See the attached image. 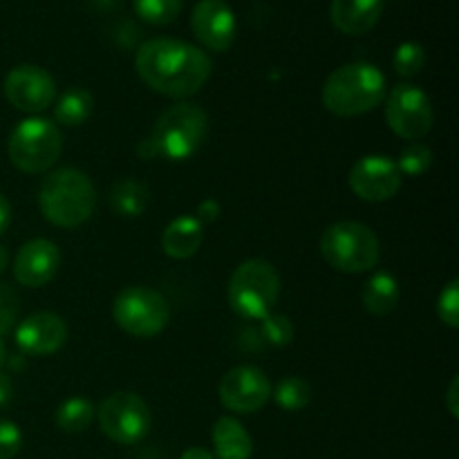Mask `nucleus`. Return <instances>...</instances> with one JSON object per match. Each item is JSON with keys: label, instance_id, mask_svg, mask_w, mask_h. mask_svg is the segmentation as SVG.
<instances>
[{"label": "nucleus", "instance_id": "obj_12", "mask_svg": "<svg viewBox=\"0 0 459 459\" xmlns=\"http://www.w3.org/2000/svg\"><path fill=\"white\" fill-rule=\"evenodd\" d=\"M403 175L397 161L385 155H366L350 169L348 184L354 195L363 202H388L402 188Z\"/></svg>", "mask_w": 459, "mask_h": 459}, {"label": "nucleus", "instance_id": "obj_18", "mask_svg": "<svg viewBox=\"0 0 459 459\" xmlns=\"http://www.w3.org/2000/svg\"><path fill=\"white\" fill-rule=\"evenodd\" d=\"M204 240V224L195 215H179L166 224L161 236V249L173 260H188L197 254Z\"/></svg>", "mask_w": 459, "mask_h": 459}, {"label": "nucleus", "instance_id": "obj_27", "mask_svg": "<svg viewBox=\"0 0 459 459\" xmlns=\"http://www.w3.org/2000/svg\"><path fill=\"white\" fill-rule=\"evenodd\" d=\"M426 65V49L421 48L415 40H408V43H402L394 52L393 67L402 79H411V76H417Z\"/></svg>", "mask_w": 459, "mask_h": 459}, {"label": "nucleus", "instance_id": "obj_11", "mask_svg": "<svg viewBox=\"0 0 459 459\" xmlns=\"http://www.w3.org/2000/svg\"><path fill=\"white\" fill-rule=\"evenodd\" d=\"M4 97L16 110L40 115L56 101V81L39 65H18L4 76Z\"/></svg>", "mask_w": 459, "mask_h": 459}, {"label": "nucleus", "instance_id": "obj_22", "mask_svg": "<svg viewBox=\"0 0 459 459\" xmlns=\"http://www.w3.org/2000/svg\"><path fill=\"white\" fill-rule=\"evenodd\" d=\"M151 204V191L139 179H121L110 191V206L121 218H139Z\"/></svg>", "mask_w": 459, "mask_h": 459}, {"label": "nucleus", "instance_id": "obj_34", "mask_svg": "<svg viewBox=\"0 0 459 459\" xmlns=\"http://www.w3.org/2000/svg\"><path fill=\"white\" fill-rule=\"evenodd\" d=\"M13 397V384H12V377L0 372V408L9 406Z\"/></svg>", "mask_w": 459, "mask_h": 459}, {"label": "nucleus", "instance_id": "obj_16", "mask_svg": "<svg viewBox=\"0 0 459 459\" xmlns=\"http://www.w3.org/2000/svg\"><path fill=\"white\" fill-rule=\"evenodd\" d=\"M67 341V325L58 314L36 312L16 327V345L27 357H49Z\"/></svg>", "mask_w": 459, "mask_h": 459}, {"label": "nucleus", "instance_id": "obj_21", "mask_svg": "<svg viewBox=\"0 0 459 459\" xmlns=\"http://www.w3.org/2000/svg\"><path fill=\"white\" fill-rule=\"evenodd\" d=\"M94 110V97L85 88H70L56 99L54 119L65 128H79L90 119Z\"/></svg>", "mask_w": 459, "mask_h": 459}, {"label": "nucleus", "instance_id": "obj_15", "mask_svg": "<svg viewBox=\"0 0 459 459\" xmlns=\"http://www.w3.org/2000/svg\"><path fill=\"white\" fill-rule=\"evenodd\" d=\"M61 267V251L48 238H34L18 249L13 258V278L22 287L39 290L45 287Z\"/></svg>", "mask_w": 459, "mask_h": 459}, {"label": "nucleus", "instance_id": "obj_13", "mask_svg": "<svg viewBox=\"0 0 459 459\" xmlns=\"http://www.w3.org/2000/svg\"><path fill=\"white\" fill-rule=\"evenodd\" d=\"M220 402L236 415H254L272 399V384L255 366H238L220 381Z\"/></svg>", "mask_w": 459, "mask_h": 459}, {"label": "nucleus", "instance_id": "obj_33", "mask_svg": "<svg viewBox=\"0 0 459 459\" xmlns=\"http://www.w3.org/2000/svg\"><path fill=\"white\" fill-rule=\"evenodd\" d=\"M457 390H459V377H453L451 379V385H448V393H446V406H448V412H451L453 417H459V403H457Z\"/></svg>", "mask_w": 459, "mask_h": 459}, {"label": "nucleus", "instance_id": "obj_19", "mask_svg": "<svg viewBox=\"0 0 459 459\" xmlns=\"http://www.w3.org/2000/svg\"><path fill=\"white\" fill-rule=\"evenodd\" d=\"M213 451L218 459H249L254 442L245 426L236 417H220L213 426Z\"/></svg>", "mask_w": 459, "mask_h": 459}, {"label": "nucleus", "instance_id": "obj_37", "mask_svg": "<svg viewBox=\"0 0 459 459\" xmlns=\"http://www.w3.org/2000/svg\"><path fill=\"white\" fill-rule=\"evenodd\" d=\"M7 267H9V254H7V249L0 245V273L7 272Z\"/></svg>", "mask_w": 459, "mask_h": 459}, {"label": "nucleus", "instance_id": "obj_38", "mask_svg": "<svg viewBox=\"0 0 459 459\" xmlns=\"http://www.w3.org/2000/svg\"><path fill=\"white\" fill-rule=\"evenodd\" d=\"M4 363H7V348H4L3 339H0V372H3Z\"/></svg>", "mask_w": 459, "mask_h": 459}, {"label": "nucleus", "instance_id": "obj_3", "mask_svg": "<svg viewBox=\"0 0 459 459\" xmlns=\"http://www.w3.org/2000/svg\"><path fill=\"white\" fill-rule=\"evenodd\" d=\"M39 206L49 224L76 229L92 218L97 209V188L79 169H58L40 182Z\"/></svg>", "mask_w": 459, "mask_h": 459}, {"label": "nucleus", "instance_id": "obj_32", "mask_svg": "<svg viewBox=\"0 0 459 459\" xmlns=\"http://www.w3.org/2000/svg\"><path fill=\"white\" fill-rule=\"evenodd\" d=\"M195 213H197L195 218L200 220L202 224L213 222V220H218V215H220V204L215 200H204V202H200V206H197Z\"/></svg>", "mask_w": 459, "mask_h": 459}, {"label": "nucleus", "instance_id": "obj_8", "mask_svg": "<svg viewBox=\"0 0 459 459\" xmlns=\"http://www.w3.org/2000/svg\"><path fill=\"white\" fill-rule=\"evenodd\" d=\"M112 318L126 334L134 339H152L170 323V305L151 287H126L112 303Z\"/></svg>", "mask_w": 459, "mask_h": 459}, {"label": "nucleus", "instance_id": "obj_24", "mask_svg": "<svg viewBox=\"0 0 459 459\" xmlns=\"http://www.w3.org/2000/svg\"><path fill=\"white\" fill-rule=\"evenodd\" d=\"M272 397L278 408L287 412L305 411L312 402V385L303 377H285L278 381L276 388H272Z\"/></svg>", "mask_w": 459, "mask_h": 459}, {"label": "nucleus", "instance_id": "obj_6", "mask_svg": "<svg viewBox=\"0 0 459 459\" xmlns=\"http://www.w3.org/2000/svg\"><path fill=\"white\" fill-rule=\"evenodd\" d=\"M321 255L341 273H366L377 267L381 245L368 224L341 220L330 224L321 236Z\"/></svg>", "mask_w": 459, "mask_h": 459}, {"label": "nucleus", "instance_id": "obj_9", "mask_svg": "<svg viewBox=\"0 0 459 459\" xmlns=\"http://www.w3.org/2000/svg\"><path fill=\"white\" fill-rule=\"evenodd\" d=\"M97 420L103 435L121 446H133L142 442L152 429V412L139 394L112 393L97 408Z\"/></svg>", "mask_w": 459, "mask_h": 459}, {"label": "nucleus", "instance_id": "obj_30", "mask_svg": "<svg viewBox=\"0 0 459 459\" xmlns=\"http://www.w3.org/2000/svg\"><path fill=\"white\" fill-rule=\"evenodd\" d=\"M18 316V294L7 285L0 282V339L13 330Z\"/></svg>", "mask_w": 459, "mask_h": 459}, {"label": "nucleus", "instance_id": "obj_14", "mask_svg": "<svg viewBox=\"0 0 459 459\" xmlns=\"http://www.w3.org/2000/svg\"><path fill=\"white\" fill-rule=\"evenodd\" d=\"M191 30L211 52H227L236 40V13L224 0H200L193 7Z\"/></svg>", "mask_w": 459, "mask_h": 459}, {"label": "nucleus", "instance_id": "obj_4", "mask_svg": "<svg viewBox=\"0 0 459 459\" xmlns=\"http://www.w3.org/2000/svg\"><path fill=\"white\" fill-rule=\"evenodd\" d=\"M388 94L384 72L372 63H348L323 83V106L336 117H359L375 110Z\"/></svg>", "mask_w": 459, "mask_h": 459}, {"label": "nucleus", "instance_id": "obj_36", "mask_svg": "<svg viewBox=\"0 0 459 459\" xmlns=\"http://www.w3.org/2000/svg\"><path fill=\"white\" fill-rule=\"evenodd\" d=\"M179 459H213V453L209 448H202V446H191L182 453Z\"/></svg>", "mask_w": 459, "mask_h": 459}, {"label": "nucleus", "instance_id": "obj_7", "mask_svg": "<svg viewBox=\"0 0 459 459\" xmlns=\"http://www.w3.org/2000/svg\"><path fill=\"white\" fill-rule=\"evenodd\" d=\"M7 152L9 161L22 173H48L63 152L61 128L43 117H30L12 130Z\"/></svg>", "mask_w": 459, "mask_h": 459}, {"label": "nucleus", "instance_id": "obj_25", "mask_svg": "<svg viewBox=\"0 0 459 459\" xmlns=\"http://www.w3.org/2000/svg\"><path fill=\"white\" fill-rule=\"evenodd\" d=\"M184 0H133V9L143 22L151 25H170L182 12Z\"/></svg>", "mask_w": 459, "mask_h": 459}, {"label": "nucleus", "instance_id": "obj_20", "mask_svg": "<svg viewBox=\"0 0 459 459\" xmlns=\"http://www.w3.org/2000/svg\"><path fill=\"white\" fill-rule=\"evenodd\" d=\"M399 299H402L399 282L397 278L388 272L372 273L361 294L363 307H366V312H370L372 316H388V314L394 312V307L399 305Z\"/></svg>", "mask_w": 459, "mask_h": 459}, {"label": "nucleus", "instance_id": "obj_23", "mask_svg": "<svg viewBox=\"0 0 459 459\" xmlns=\"http://www.w3.org/2000/svg\"><path fill=\"white\" fill-rule=\"evenodd\" d=\"M94 415H97V408L92 406V402L83 397H72L58 406L56 426L63 433H83L85 429H90Z\"/></svg>", "mask_w": 459, "mask_h": 459}, {"label": "nucleus", "instance_id": "obj_5", "mask_svg": "<svg viewBox=\"0 0 459 459\" xmlns=\"http://www.w3.org/2000/svg\"><path fill=\"white\" fill-rule=\"evenodd\" d=\"M278 296H281V276L269 260H245L229 278V305L245 321H263L264 316H269L276 307Z\"/></svg>", "mask_w": 459, "mask_h": 459}, {"label": "nucleus", "instance_id": "obj_28", "mask_svg": "<svg viewBox=\"0 0 459 459\" xmlns=\"http://www.w3.org/2000/svg\"><path fill=\"white\" fill-rule=\"evenodd\" d=\"M260 336L263 343L276 345V348H285L294 341V323L285 314H269L260 321Z\"/></svg>", "mask_w": 459, "mask_h": 459}, {"label": "nucleus", "instance_id": "obj_2", "mask_svg": "<svg viewBox=\"0 0 459 459\" xmlns=\"http://www.w3.org/2000/svg\"><path fill=\"white\" fill-rule=\"evenodd\" d=\"M209 134V115L195 103L179 101L166 108L157 117L151 134L139 143L143 160L161 157L170 161H184L195 155Z\"/></svg>", "mask_w": 459, "mask_h": 459}, {"label": "nucleus", "instance_id": "obj_26", "mask_svg": "<svg viewBox=\"0 0 459 459\" xmlns=\"http://www.w3.org/2000/svg\"><path fill=\"white\" fill-rule=\"evenodd\" d=\"M430 166H433V151H430L424 142L408 143L397 161L399 173L408 175V178H420V175H424Z\"/></svg>", "mask_w": 459, "mask_h": 459}, {"label": "nucleus", "instance_id": "obj_1", "mask_svg": "<svg viewBox=\"0 0 459 459\" xmlns=\"http://www.w3.org/2000/svg\"><path fill=\"white\" fill-rule=\"evenodd\" d=\"M134 70L143 83L170 99H186L209 81L213 63L204 49L179 39H151L137 49Z\"/></svg>", "mask_w": 459, "mask_h": 459}, {"label": "nucleus", "instance_id": "obj_17", "mask_svg": "<svg viewBox=\"0 0 459 459\" xmlns=\"http://www.w3.org/2000/svg\"><path fill=\"white\" fill-rule=\"evenodd\" d=\"M384 0H332L330 21L348 36L368 34L384 13Z\"/></svg>", "mask_w": 459, "mask_h": 459}, {"label": "nucleus", "instance_id": "obj_29", "mask_svg": "<svg viewBox=\"0 0 459 459\" xmlns=\"http://www.w3.org/2000/svg\"><path fill=\"white\" fill-rule=\"evenodd\" d=\"M437 316L444 325H448L451 330L459 327V281L453 278L446 287L442 290L437 299Z\"/></svg>", "mask_w": 459, "mask_h": 459}, {"label": "nucleus", "instance_id": "obj_10", "mask_svg": "<svg viewBox=\"0 0 459 459\" xmlns=\"http://www.w3.org/2000/svg\"><path fill=\"white\" fill-rule=\"evenodd\" d=\"M385 121L397 137L408 142L426 137L435 121L429 94L411 83L394 85L385 101Z\"/></svg>", "mask_w": 459, "mask_h": 459}, {"label": "nucleus", "instance_id": "obj_31", "mask_svg": "<svg viewBox=\"0 0 459 459\" xmlns=\"http://www.w3.org/2000/svg\"><path fill=\"white\" fill-rule=\"evenodd\" d=\"M22 446V433L13 421L0 420V459H13Z\"/></svg>", "mask_w": 459, "mask_h": 459}, {"label": "nucleus", "instance_id": "obj_35", "mask_svg": "<svg viewBox=\"0 0 459 459\" xmlns=\"http://www.w3.org/2000/svg\"><path fill=\"white\" fill-rule=\"evenodd\" d=\"M9 224H12V204H9L7 197L0 193V236L7 231Z\"/></svg>", "mask_w": 459, "mask_h": 459}]
</instances>
